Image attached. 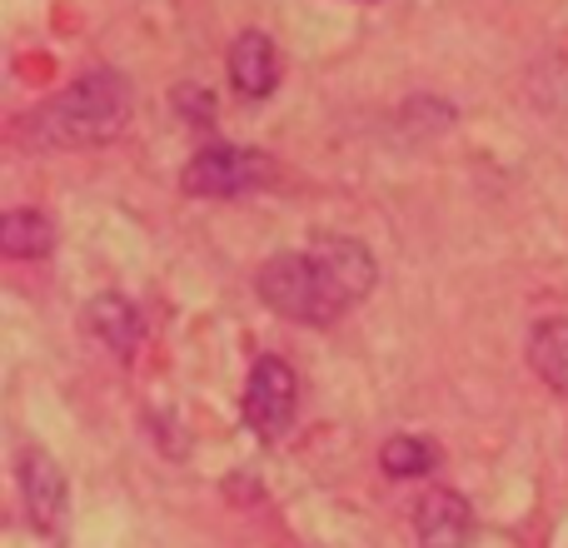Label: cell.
Segmentation results:
<instances>
[{"label": "cell", "mask_w": 568, "mask_h": 548, "mask_svg": "<svg viewBox=\"0 0 568 548\" xmlns=\"http://www.w3.org/2000/svg\"><path fill=\"white\" fill-rule=\"evenodd\" d=\"M275 165L260 150H235V145H210L180 170V190L195 200H240L250 190L270 185Z\"/></svg>", "instance_id": "3957f363"}, {"label": "cell", "mask_w": 568, "mask_h": 548, "mask_svg": "<svg viewBox=\"0 0 568 548\" xmlns=\"http://www.w3.org/2000/svg\"><path fill=\"white\" fill-rule=\"evenodd\" d=\"M175 110L190 120V125H210V120H215V95L200 90V85H180L175 90Z\"/></svg>", "instance_id": "4fadbf2b"}, {"label": "cell", "mask_w": 568, "mask_h": 548, "mask_svg": "<svg viewBox=\"0 0 568 548\" xmlns=\"http://www.w3.org/2000/svg\"><path fill=\"white\" fill-rule=\"evenodd\" d=\"M135 115V85L120 70H85L60 95L30 110L26 135L45 150H90L125 135Z\"/></svg>", "instance_id": "6da1fadb"}, {"label": "cell", "mask_w": 568, "mask_h": 548, "mask_svg": "<svg viewBox=\"0 0 568 548\" xmlns=\"http://www.w3.org/2000/svg\"><path fill=\"white\" fill-rule=\"evenodd\" d=\"M85 324H90V334L115 354H130L140 344V334H145V319H140V309L125 294H95V300L85 304Z\"/></svg>", "instance_id": "9c48e42d"}, {"label": "cell", "mask_w": 568, "mask_h": 548, "mask_svg": "<svg viewBox=\"0 0 568 548\" xmlns=\"http://www.w3.org/2000/svg\"><path fill=\"white\" fill-rule=\"evenodd\" d=\"M55 250V225L40 210H10L0 220V255L6 260H40Z\"/></svg>", "instance_id": "8fae6325"}, {"label": "cell", "mask_w": 568, "mask_h": 548, "mask_svg": "<svg viewBox=\"0 0 568 548\" xmlns=\"http://www.w3.org/2000/svg\"><path fill=\"white\" fill-rule=\"evenodd\" d=\"M230 80L245 100H265L275 95L280 85V55H275V40L265 30H245V35L230 45Z\"/></svg>", "instance_id": "ba28073f"}, {"label": "cell", "mask_w": 568, "mask_h": 548, "mask_svg": "<svg viewBox=\"0 0 568 548\" xmlns=\"http://www.w3.org/2000/svg\"><path fill=\"white\" fill-rule=\"evenodd\" d=\"M255 290L275 314H284V319H294V324H314V329L334 324L344 309H349L344 290L320 265H314L310 250L265 260L260 274H255Z\"/></svg>", "instance_id": "7a4b0ae2"}, {"label": "cell", "mask_w": 568, "mask_h": 548, "mask_svg": "<svg viewBox=\"0 0 568 548\" xmlns=\"http://www.w3.org/2000/svg\"><path fill=\"white\" fill-rule=\"evenodd\" d=\"M434 464H439V454H434V444L419 439V434H394L379 449V469L389 474V479H424Z\"/></svg>", "instance_id": "7c38bea8"}, {"label": "cell", "mask_w": 568, "mask_h": 548, "mask_svg": "<svg viewBox=\"0 0 568 548\" xmlns=\"http://www.w3.org/2000/svg\"><path fill=\"white\" fill-rule=\"evenodd\" d=\"M294 414H300V374H294L280 354L255 359L250 384H245V424L265 444H275L294 429Z\"/></svg>", "instance_id": "277c9868"}, {"label": "cell", "mask_w": 568, "mask_h": 548, "mask_svg": "<svg viewBox=\"0 0 568 548\" xmlns=\"http://www.w3.org/2000/svg\"><path fill=\"white\" fill-rule=\"evenodd\" d=\"M16 484H20V504H26L30 524H36L40 534H55L60 524H65V504H70L60 464L50 459L40 444H26V449L16 454Z\"/></svg>", "instance_id": "5b68a950"}, {"label": "cell", "mask_w": 568, "mask_h": 548, "mask_svg": "<svg viewBox=\"0 0 568 548\" xmlns=\"http://www.w3.org/2000/svg\"><path fill=\"white\" fill-rule=\"evenodd\" d=\"M310 255H314V265L339 284L349 304L364 300V294L379 284V265H374V255L359 245V240H349V235H314Z\"/></svg>", "instance_id": "52a82bcc"}, {"label": "cell", "mask_w": 568, "mask_h": 548, "mask_svg": "<svg viewBox=\"0 0 568 548\" xmlns=\"http://www.w3.org/2000/svg\"><path fill=\"white\" fill-rule=\"evenodd\" d=\"M414 534L419 548H469L474 544V509L459 489H429L414 504Z\"/></svg>", "instance_id": "8992f818"}, {"label": "cell", "mask_w": 568, "mask_h": 548, "mask_svg": "<svg viewBox=\"0 0 568 548\" xmlns=\"http://www.w3.org/2000/svg\"><path fill=\"white\" fill-rule=\"evenodd\" d=\"M529 364L554 394L568 399V319L564 314H549L529 329Z\"/></svg>", "instance_id": "30bf717a"}]
</instances>
